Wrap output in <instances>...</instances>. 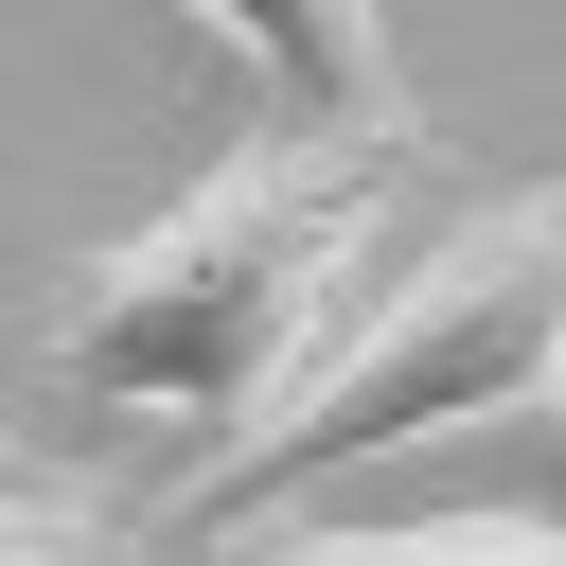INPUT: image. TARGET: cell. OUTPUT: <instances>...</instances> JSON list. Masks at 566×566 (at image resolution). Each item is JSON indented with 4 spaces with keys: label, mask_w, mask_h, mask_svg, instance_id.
I'll use <instances>...</instances> for the list:
<instances>
[{
    "label": "cell",
    "mask_w": 566,
    "mask_h": 566,
    "mask_svg": "<svg viewBox=\"0 0 566 566\" xmlns=\"http://www.w3.org/2000/svg\"><path fill=\"white\" fill-rule=\"evenodd\" d=\"M548 371H566V177L478 195L407 283H371V301L336 318V354H318L248 442L195 460L177 531H265L283 495H318V478H354V460H389V442H442V424L531 407Z\"/></svg>",
    "instance_id": "cell-2"
},
{
    "label": "cell",
    "mask_w": 566,
    "mask_h": 566,
    "mask_svg": "<svg viewBox=\"0 0 566 566\" xmlns=\"http://www.w3.org/2000/svg\"><path fill=\"white\" fill-rule=\"evenodd\" d=\"M0 495H18V460H0Z\"/></svg>",
    "instance_id": "cell-6"
},
{
    "label": "cell",
    "mask_w": 566,
    "mask_h": 566,
    "mask_svg": "<svg viewBox=\"0 0 566 566\" xmlns=\"http://www.w3.org/2000/svg\"><path fill=\"white\" fill-rule=\"evenodd\" d=\"M195 35H230L283 124H389L407 71H389V0H195Z\"/></svg>",
    "instance_id": "cell-3"
},
{
    "label": "cell",
    "mask_w": 566,
    "mask_h": 566,
    "mask_svg": "<svg viewBox=\"0 0 566 566\" xmlns=\"http://www.w3.org/2000/svg\"><path fill=\"white\" fill-rule=\"evenodd\" d=\"M548 407H566V371H548Z\"/></svg>",
    "instance_id": "cell-7"
},
{
    "label": "cell",
    "mask_w": 566,
    "mask_h": 566,
    "mask_svg": "<svg viewBox=\"0 0 566 566\" xmlns=\"http://www.w3.org/2000/svg\"><path fill=\"white\" fill-rule=\"evenodd\" d=\"M0 566H124V531H106V513H71V495H35V478H18V495H0Z\"/></svg>",
    "instance_id": "cell-5"
},
{
    "label": "cell",
    "mask_w": 566,
    "mask_h": 566,
    "mask_svg": "<svg viewBox=\"0 0 566 566\" xmlns=\"http://www.w3.org/2000/svg\"><path fill=\"white\" fill-rule=\"evenodd\" d=\"M389 230V124H283V142H230L177 212L106 230L71 283H53V371L124 424H212L248 442L318 354H336V301Z\"/></svg>",
    "instance_id": "cell-1"
},
{
    "label": "cell",
    "mask_w": 566,
    "mask_h": 566,
    "mask_svg": "<svg viewBox=\"0 0 566 566\" xmlns=\"http://www.w3.org/2000/svg\"><path fill=\"white\" fill-rule=\"evenodd\" d=\"M230 566H566L548 513H265Z\"/></svg>",
    "instance_id": "cell-4"
}]
</instances>
